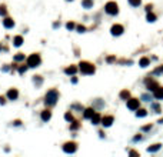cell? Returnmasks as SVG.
<instances>
[{
    "label": "cell",
    "instance_id": "1",
    "mask_svg": "<svg viewBox=\"0 0 163 157\" xmlns=\"http://www.w3.org/2000/svg\"><path fill=\"white\" fill-rule=\"evenodd\" d=\"M57 100H59V92L56 89L49 90V92L46 93V96H44V103H46V106H54Z\"/></svg>",
    "mask_w": 163,
    "mask_h": 157
},
{
    "label": "cell",
    "instance_id": "2",
    "mask_svg": "<svg viewBox=\"0 0 163 157\" xmlns=\"http://www.w3.org/2000/svg\"><path fill=\"white\" fill-rule=\"evenodd\" d=\"M80 67H79V70L82 71V74H93L94 71H96V67L94 64H92L90 61H82Z\"/></svg>",
    "mask_w": 163,
    "mask_h": 157
},
{
    "label": "cell",
    "instance_id": "3",
    "mask_svg": "<svg viewBox=\"0 0 163 157\" xmlns=\"http://www.w3.org/2000/svg\"><path fill=\"white\" fill-rule=\"evenodd\" d=\"M104 11L110 14V16H116L117 13H119V6L116 2H107L106 5H104Z\"/></svg>",
    "mask_w": 163,
    "mask_h": 157
},
{
    "label": "cell",
    "instance_id": "4",
    "mask_svg": "<svg viewBox=\"0 0 163 157\" xmlns=\"http://www.w3.org/2000/svg\"><path fill=\"white\" fill-rule=\"evenodd\" d=\"M40 63H42V57L39 53H33L27 57V66L29 67H37V66H40Z\"/></svg>",
    "mask_w": 163,
    "mask_h": 157
},
{
    "label": "cell",
    "instance_id": "5",
    "mask_svg": "<svg viewBox=\"0 0 163 157\" xmlns=\"http://www.w3.org/2000/svg\"><path fill=\"white\" fill-rule=\"evenodd\" d=\"M126 102H127V108H129V110H133V111H135V110H137V108H139V106H140V100H139V99L130 97V99H127Z\"/></svg>",
    "mask_w": 163,
    "mask_h": 157
},
{
    "label": "cell",
    "instance_id": "6",
    "mask_svg": "<svg viewBox=\"0 0 163 157\" xmlns=\"http://www.w3.org/2000/svg\"><path fill=\"white\" fill-rule=\"evenodd\" d=\"M63 150H65V153H76L77 144L75 141H67V143L63 144Z\"/></svg>",
    "mask_w": 163,
    "mask_h": 157
},
{
    "label": "cell",
    "instance_id": "7",
    "mask_svg": "<svg viewBox=\"0 0 163 157\" xmlns=\"http://www.w3.org/2000/svg\"><path fill=\"white\" fill-rule=\"evenodd\" d=\"M145 83H146V87H147V90H149V92H155V90L159 87V83H158V81H155L153 79H146Z\"/></svg>",
    "mask_w": 163,
    "mask_h": 157
},
{
    "label": "cell",
    "instance_id": "8",
    "mask_svg": "<svg viewBox=\"0 0 163 157\" xmlns=\"http://www.w3.org/2000/svg\"><path fill=\"white\" fill-rule=\"evenodd\" d=\"M110 32H112V34H113V36H120L122 33L125 32V29H123V26H122V24H113V26H112V29H110Z\"/></svg>",
    "mask_w": 163,
    "mask_h": 157
},
{
    "label": "cell",
    "instance_id": "9",
    "mask_svg": "<svg viewBox=\"0 0 163 157\" xmlns=\"http://www.w3.org/2000/svg\"><path fill=\"white\" fill-rule=\"evenodd\" d=\"M113 120H114L113 116H103V117H102V120H100V123L103 124V127H109V126H112Z\"/></svg>",
    "mask_w": 163,
    "mask_h": 157
},
{
    "label": "cell",
    "instance_id": "10",
    "mask_svg": "<svg viewBox=\"0 0 163 157\" xmlns=\"http://www.w3.org/2000/svg\"><path fill=\"white\" fill-rule=\"evenodd\" d=\"M3 26L6 29H11V27H14V20L9 16H5V19H3Z\"/></svg>",
    "mask_w": 163,
    "mask_h": 157
},
{
    "label": "cell",
    "instance_id": "11",
    "mask_svg": "<svg viewBox=\"0 0 163 157\" xmlns=\"http://www.w3.org/2000/svg\"><path fill=\"white\" fill-rule=\"evenodd\" d=\"M17 97H19L17 89H10V90L7 92V99H9V100H16Z\"/></svg>",
    "mask_w": 163,
    "mask_h": 157
},
{
    "label": "cell",
    "instance_id": "12",
    "mask_svg": "<svg viewBox=\"0 0 163 157\" xmlns=\"http://www.w3.org/2000/svg\"><path fill=\"white\" fill-rule=\"evenodd\" d=\"M153 97L156 99V100H162L163 99V87L159 86L155 92H153Z\"/></svg>",
    "mask_w": 163,
    "mask_h": 157
},
{
    "label": "cell",
    "instance_id": "13",
    "mask_svg": "<svg viewBox=\"0 0 163 157\" xmlns=\"http://www.w3.org/2000/svg\"><path fill=\"white\" fill-rule=\"evenodd\" d=\"M50 119H52V111H50L49 108H47V110H43V111H42V120H43V121H49Z\"/></svg>",
    "mask_w": 163,
    "mask_h": 157
},
{
    "label": "cell",
    "instance_id": "14",
    "mask_svg": "<svg viewBox=\"0 0 163 157\" xmlns=\"http://www.w3.org/2000/svg\"><path fill=\"white\" fill-rule=\"evenodd\" d=\"M160 149H162V144H160V143H156V144H153V146L147 147V152L149 153H156L158 150H160Z\"/></svg>",
    "mask_w": 163,
    "mask_h": 157
},
{
    "label": "cell",
    "instance_id": "15",
    "mask_svg": "<svg viewBox=\"0 0 163 157\" xmlns=\"http://www.w3.org/2000/svg\"><path fill=\"white\" fill-rule=\"evenodd\" d=\"M76 71H77V67L76 66H69V67H66L65 69V73L66 74H76Z\"/></svg>",
    "mask_w": 163,
    "mask_h": 157
},
{
    "label": "cell",
    "instance_id": "16",
    "mask_svg": "<svg viewBox=\"0 0 163 157\" xmlns=\"http://www.w3.org/2000/svg\"><path fill=\"white\" fill-rule=\"evenodd\" d=\"M94 113H96V111H94V108L89 107V108H86V110H85V114H83V116H85V119H92V116Z\"/></svg>",
    "mask_w": 163,
    "mask_h": 157
},
{
    "label": "cell",
    "instance_id": "17",
    "mask_svg": "<svg viewBox=\"0 0 163 157\" xmlns=\"http://www.w3.org/2000/svg\"><path fill=\"white\" fill-rule=\"evenodd\" d=\"M119 96H120L122 100H127V99H130V92H129L127 89H125V90H122V92H120Z\"/></svg>",
    "mask_w": 163,
    "mask_h": 157
},
{
    "label": "cell",
    "instance_id": "18",
    "mask_svg": "<svg viewBox=\"0 0 163 157\" xmlns=\"http://www.w3.org/2000/svg\"><path fill=\"white\" fill-rule=\"evenodd\" d=\"M90 120H92V124H99V123H100V120H102V116H100L99 113H94Z\"/></svg>",
    "mask_w": 163,
    "mask_h": 157
},
{
    "label": "cell",
    "instance_id": "19",
    "mask_svg": "<svg viewBox=\"0 0 163 157\" xmlns=\"http://www.w3.org/2000/svg\"><path fill=\"white\" fill-rule=\"evenodd\" d=\"M13 44L16 46V47H20L23 44V37L22 36H16V37L13 39Z\"/></svg>",
    "mask_w": 163,
    "mask_h": 157
},
{
    "label": "cell",
    "instance_id": "20",
    "mask_svg": "<svg viewBox=\"0 0 163 157\" xmlns=\"http://www.w3.org/2000/svg\"><path fill=\"white\" fill-rule=\"evenodd\" d=\"M27 69H29V66H27V63H26V64L23 63V64H20L19 67H17V71H19V74H24V73L27 71Z\"/></svg>",
    "mask_w": 163,
    "mask_h": 157
},
{
    "label": "cell",
    "instance_id": "21",
    "mask_svg": "<svg viewBox=\"0 0 163 157\" xmlns=\"http://www.w3.org/2000/svg\"><path fill=\"white\" fill-rule=\"evenodd\" d=\"M149 64H150V60L147 57H142L140 61H139V66H142V67H147Z\"/></svg>",
    "mask_w": 163,
    "mask_h": 157
},
{
    "label": "cell",
    "instance_id": "22",
    "mask_svg": "<svg viewBox=\"0 0 163 157\" xmlns=\"http://www.w3.org/2000/svg\"><path fill=\"white\" fill-rule=\"evenodd\" d=\"M33 83H34L37 87H40V86H42V83H43L42 76H34V77H33Z\"/></svg>",
    "mask_w": 163,
    "mask_h": 157
},
{
    "label": "cell",
    "instance_id": "23",
    "mask_svg": "<svg viewBox=\"0 0 163 157\" xmlns=\"http://www.w3.org/2000/svg\"><path fill=\"white\" fill-rule=\"evenodd\" d=\"M82 6L86 7V9H92L93 7V0H83V2H82Z\"/></svg>",
    "mask_w": 163,
    "mask_h": 157
},
{
    "label": "cell",
    "instance_id": "24",
    "mask_svg": "<svg viewBox=\"0 0 163 157\" xmlns=\"http://www.w3.org/2000/svg\"><path fill=\"white\" fill-rule=\"evenodd\" d=\"M24 59H26V57H24V54L23 53H17L16 56H14V61H16V63H19V61H24Z\"/></svg>",
    "mask_w": 163,
    "mask_h": 157
},
{
    "label": "cell",
    "instance_id": "25",
    "mask_svg": "<svg viewBox=\"0 0 163 157\" xmlns=\"http://www.w3.org/2000/svg\"><path fill=\"white\" fill-rule=\"evenodd\" d=\"M147 22H156V14L152 11H147Z\"/></svg>",
    "mask_w": 163,
    "mask_h": 157
},
{
    "label": "cell",
    "instance_id": "26",
    "mask_svg": "<svg viewBox=\"0 0 163 157\" xmlns=\"http://www.w3.org/2000/svg\"><path fill=\"white\" fill-rule=\"evenodd\" d=\"M146 114H147V111L145 110V108H137V113H136L137 117H145Z\"/></svg>",
    "mask_w": 163,
    "mask_h": 157
},
{
    "label": "cell",
    "instance_id": "27",
    "mask_svg": "<svg viewBox=\"0 0 163 157\" xmlns=\"http://www.w3.org/2000/svg\"><path fill=\"white\" fill-rule=\"evenodd\" d=\"M0 16H7V9H6L5 5H0Z\"/></svg>",
    "mask_w": 163,
    "mask_h": 157
},
{
    "label": "cell",
    "instance_id": "28",
    "mask_svg": "<svg viewBox=\"0 0 163 157\" xmlns=\"http://www.w3.org/2000/svg\"><path fill=\"white\" fill-rule=\"evenodd\" d=\"M72 123H73V124H70V130H77V129L80 127V123H79V121H76V120H73Z\"/></svg>",
    "mask_w": 163,
    "mask_h": 157
},
{
    "label": "cell",
    "instance_id": "29",
    "mask_svg": "<svg viewBox=\"0 0 163 157\" xmlns=\"http://www.w3.org/2000/svg\"><path fill=\"white\" fill-rule=\"evenodd\" d=\"M142 0H129V5L133 6V7H137V6H140Z\"/></svg>",
    "mask_w": 163,
    "mask_h": 157
},
{
    "label": "cell",
    "instance_id": "30",
    "mask_svg": "<svg viewBox=\"0 0 163 157\" xmlns=\"http://www.w3.org/2000/svg\"><path fill=\"white\" fill-rule=\"evenodd\" d=\"M65 119L67 120V121H70V123H72V121H73V114H72L70 111H67V113L65 114Z\"/></svg>",
    "mask_w": 163,
    "mask_h": 157
},
{
    "label": "cell",
    "instance_id": "31",
    "mask_svg": "<svg viewBox=\"0 0 163 157\" xmlns=\"http://www.w3.org/2000/svg\"><path fill=\"white\" fill-rule=\"evenodd\" d=\"M153 74H163V66H159L158 69H155Z\"/></svg>",
    "mask_w": 163,
    "mask_h": 157
},
{
    "label": "cell",
    "instance_id": "32",
    "mask_svg": "<svg viewBox=\"0 0 163 157\" xmlns=\"http://www.w3.org/2000/svg\"><path fill=\"white\" fill-rule=\"evenodd\" d=\"M66 27H67L69 30H73V29L76 27V24H75V23H73V22H69V23H67V24H66Z\"/></svg>",
    "mask_w": 163,
    "mask_h": 157
},
{
    "label": "cell",
    "instance_id": "33",
    "mask_svg": "<svg viewBox=\"0 0 163 157\" xmlns=\"http://www.w3.org/2000/svg\"><path fill=\"white\" fill-rule=\"evenodd\" d=\"M149 130H152V124H147L142 127V131H149Z\"/></svg>",
    "mask_w": 163,
    "mask_h": 157
},
{
    "label": "cell",
    "instance_id": "34",
    "mask_svg": "<svg viewBox=\"0 0 163 157\" xmlns=\"http://www.w3.org/2000/svg\"><path fill=\"white\" fill-rule=\"evenodd\" d=\"M142 99H143L145 102H150V99H152V97H149V94H143V96H142Z\"/></svg>",
    "mask_w": 163,
    "mask_h": 157
},
{
    "label": "cell",
    "instance_id": "35",
    "mask_svg": "<svg viewBox=\"0 0 163 157\" xmlns=\"http://www.w3.org/2000/svg\"><path fill=\"white\" fill-rule=\"evenodd\" d=\"M85 30H86V27H85V26H77V32H79V33H83Z\"/></svg>",
    "mask_w": 163,
    "mask_h": 157
},
{
    "label": "cell",
    "instance_id": "36",
    "mask_svg": "<svg viewBox=\"0 0 163 157\" xmlns=\"http://www.w3.org/2000/svg\"><path fill=\"white\" fill-rule=\"evenodd\" d=\"M129 154H132V156H139V153L135 152V150H130V152H129Z\"/></svg>",
    "mask_w": 163,
    "mask_h": 157
},
{
    "label": "cell",
    "instance_id": "37",
    "mask_svg": "<svg viewBox=\"0 0 163 157\" xmlns=\"http://www.w3.org/2000/svg\"><path fill=\"white\" fill-rule=\"evenodd\" d=\"M6 103V99L3 96H0V104H5Z\"/></svg>",
    "mask_w": 163,
    "mask_h": 157
},
{
    "label": "cell",
    "instance_id": "38",
    "mask_svg": "<svg viewBox=\"0 0 163 157\" xmlns=\"http://www.w3.org/2000/svg\"><path fill=\"white\" fill-rule=\"evenodd\" d=\"M114 60H116V57H113V56H112V57H107V61H109V63H112V61H114Z\"/></svg>",
    "mask_w": 163,
    "mask_h": 157
},
{
    "label": "cell",
    "instance_id": "39",
    "mask_svg": "<svg viewBox=\"0 0 163 157\" xmlns=\"http://www.w3.org/2000/svg\"><path fill=\"white\" fill-rule=\"evenodd\" d=\"M152 7H153L152 5H147L146 6V11H152Z\"/></svg>",
    "mask_w": 163,
    "mask_h": 157
},
{
    "label": "cell",
    "instance_id": "40",
    "mask_svg": "<svg viewBox=\"0 0 163 157\" xmlns=\"http://www.w3.org/2000/svg\"><path fill=\"white\" fill-rule=\"evenodd\" d=\"M135 141H137V140H142V136L139 134V136H135V139H133Z\"/></svg>",
    "mask_w": 163,
    "mask_h": 157
},
{
    "label": "cell",
    "instance_id": "41",
    "mask_svg": "<svg viewBox=\"0 0 163 157\" xmlns=\"http://www.w3.org/2000/svg\"><path fill=\"white\" fill-rule=\"evenodd\" d=\"M13 124H14V126H20V120H14V121H13Z\"/></svg>",
    "mask_w": 163,
    "mask_h": 157
},
{
    "label": "cell",
    "instance_id": "42",
    "mask_svg": "<svg viewBox=\"0 0 163 157\" xmlns=\"http://www.w3.org/2000/svg\"><path fill=\"white\" fill-rule=\"evenodd\" d=\"M158 123H160V124H162V123H163V119H160V120L158 121Z\"/></svg>",
    "mask_w": 163,
    "mask_h": 157
},
{
    "label": "cell",
    "instance_id": "43",
    "mask_svg": "<svg viewBox=\"0 0 163 157\" xmlns=\"http://www.w3.org/2000/svg\"><path fill=\"white\" fill-rule=\"evenodd\" d=\"M67 2H72V0H67Z\"/></svg>",
    "mask_w": 163,
    "mask_h": 157
}]
</instances>
